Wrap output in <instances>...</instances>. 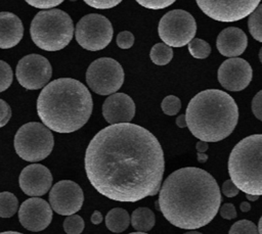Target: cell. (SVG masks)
<instances>
[{
  "mask_svg": "<svg viewBox=\"0 0 262 234\" xmlns=\"http://www.w3.org/2000/svg\"><path fill=\"white\" fill-rule=\"evenodd\" d=\"M122 65L110 57L95 59L87 68L86 83L89 88L99 95L116 93L124 83Z\"/></svg>",
  "mask_w": 262,
  "mask_h": 234,
  "instance_id": "cell-9",
  "label": "cell"
},
{
  "mask_svg": "<svg viewBox=\"0 0 262 234\" xmlns=\"http://www.w3.org/2000/svg\"><path fill=\"white\" fill-rule=\"evenodd\" d=\"M15 76L17 82L27 90L43 88L52 76V67L48 59L40 54H29L17 62Z\"/></svg>",
  "mask_w": 262,
  "mask_h": 234,
  "instance_id": "cell-11",
  "label": "cell"
},
{
  "mask_svg": "<svg viewBox=\"0 0 262 234\" xmlns=\"http://www.w3.org/2000/svg\"><path fill=\"white\" fill-rule=\"evenodd\" d=\"M85 171L101 195L120 202H136L156 195L165 172L164 151L156 136L131 123L110 125L89 142Z\"/></svg>",
  "mask_w": 262,
  "mask_h": 234,
  "instance_id": "cell-1",
  "label": "cell"
},
{
  "mask_svg": "<svg viewBox=\"0 0 262 234\" xmlns=\"http://www.w3.org/2000/svg\"><path fill=\"white\" fill-rule=\"evenodd\" d=\"M174 0H138L137 3L142 5L148 9H163L171 4H173Z\"/></svg>",
  "mask_w": 262,
  "mask_h": 234,
  "instance_id": "cell-31",
  "label": "cell"
},
{
  "mask_svg": "<svg viewBox=\"0 0 262 234\" xmlns=\"http://www.w3.org/2000/svg\"><path fill=\"white\" fill-rule=\"evenodd\" d=\"M186 127L204 142H218L228 137L238 122L234 99L218 89H207L194 95L185 110Z\"/></svg>",
  "mask_w": 262,
  "mask_h": 234,
  "instance_id": "cell-4",
  "label": "cell"
},
{
  "mask_svg": "<svg viewBox=\"0 0 262 234\" xmlns=\"http://www.w3.org/2000/svg\"><path fill=\"white\" fill-rule=\"evenodd\" d=\"M33 42L45 51H57L70 44L74 36V24L71 16L60 9L38 12L30 27Z\"/></svg>",
  "mask_w": 262,
  "mask_h": 234,
  "instance_id": "cell-6",
  "label": "cell"
},
{
  "mask_svg": "<svg viewBox=\"0 0 262 234\" xmlns=\"http://www.w3.org/2000/svg\"><path fill=\"white\" fill-rule=\"evenodd\" d=\"M222 192L226 197H234L238 194V189L235 187V185L231 182V180H226L222 184Z\"/></svg>",
  "mask_w": 262,
  "mask_h": 234,
  "instance_id": "cell-37",
  "label": "cell"
},
{
  "mask_svg": "<svg viewBox=\"0 0 262 234\" xmlns=\"http://www.w3.org/2000/svg\"><path fill=\"white\" fill-rule=\"evenodd\" d=\"M102 115L111 125L129 123L135 115V103L125 93H114L104 100Z\"/></svg>",
  "mask_w": 262,
  "mask_h": 234,
  "instance_id": "cell-17",
  "label": "cell"
},
{
  "mask_svg": "<svg viewBox=\"0 0 262 234\" xmlns=\"http://www.w3.org/2000/svg\"><path fill=\"white\" fill-rule=\"evenodd\" d=\"M84 227V220L79 215L68 216L63 221V230L67 234H81Z\"/></svg>",
  "mask_w": 262,
  "mask_h": 234,
  "instance_id": "cell-26",
  "label": "cell"
},
{
  "mask_svg": "<svg viewBox=\"0 0 262 234\" xmlns=\"http://www.w3.org/2000/svg\"><path fill=\"white\" fill-rule=\"evenodd\" d=\"M85 3L96 9H108V8L115 7L116 5L121 3V1L120 0H86Z\"/></svg>",
  "mask_w": 262,
  "mask_h": 234,
  "instance_id": "cell-32",
  "label": "cell"
},
{
  "mask_svg": "<svg viewBox=\"0 0 262 234\" xmlns=\"http://www.w3.org/2000/svg\"><path fill=\"white\" fill-rule=\"evenodd\" d=\"M93 109L90 91L72 78L56 79L47 84L37 99V113L43 125L57 133L81 129Z\"/></svg>",
  "mask_w": 262,
  "mask_h": 234,
  "instance_id": "cell-3",
  "label": "cell"
},
{
  "mask_svg": "<svg viewBox=\"0 0 262 234\" xmlns=\"http://www.w3.org/2000/svg\"><path fill=\"white\" fill-rule=\"evenodd\" d=\"M84 193L74 181L61 180L53 185L49 192V205L56 214L71 216L79 212L83 205Z\"/></svg>",
  "mask_w": 262,
  "mask_h": 234,
  "instance_id": "cell-13",
  "label": "cell"
},
{
  "mask_svg": "<svg viewBox=\"0 0 262 234\" xmlns=\"http://www.w3.org/2000/svg\"><path fill=\"white\" fill-rule=\"evenodd\" d=\"M129 234H147V233H142V232H133V233H129Z\"/></svg>",
  "mask_w": 262,
  "mask_h": 234,
  "instance_id": "cell-48",
  "label": "cell"
},
{
  "mask_svg": "<svg viewBox=\"0 0 262 234\" xmlns=\"http://www.w3.org/2000/svg\"><path fill=\"white\" fill-rule=\"evenodd\" d=\"M253 71L248 61L234 57L224 60L218 68L217 78L224 89L229 91H242L252 81Z\"/></svg>",
  "mask_w": 262,
  "mask_h": 234,
  "instance_id": "cell-14",
  "label": "cell"
},
{
  "mask_svg": "<svg viewBox=\"0 0 262 234\" xmlns=\"http://www.w3.org/2000/svg\"><path fill=\"white\" fill-rule=\"evenodd\" d=\"M113 26L103 15L90 13L84 15L76 25L75 37L78 44L90 51L105 48L113 39Z\"/></svg>",
  "mask_w": 262,
  "mask_h": 234,
  "instance_id": "cell-10",
  "label": "cell"
},
{
  "mask_svg": "<svg viewBox=\"0 0 262 234\" xmlns=\"http://www.w3.org/2000/svg\"><path fill=\"white\" fill-rule=\"evenodd\" d=\"M18 206L17 198L11 192H1L0 193V217L1 218H10L12 217Z\"/></svg>",
  "mask_w": 262,
  "mask_h": 234,
  "instance_id": "cell-23",
  "label": "cell"
},
{
  "mask_svg": "<svg viewBox=\"0 0 262 234\" xmlns=\"http://www.w3.org/2000/svg\"><path fill=\"white\" fill-rule=\"evenodd\" d=\"M195 148H196L198 152H201V153H205V152L208 150V148H209V145H208V143H207V142H204V141H199V142H196V144H195Z\"/></svg>",
  "mask_w": 262,
  "mask_h": 234,
  "instance_id": "cell-39",
  "label": "cell"
},
{
  "mask_svg": "<svg viewBox=\"0 0 262 234\" xmlns=\"http://www.w3.org/2000/svg\"><path fill=\"white\" fill-rule=\"evenodd\" d=\"M27 3L36 8L47 9V8H52L59 5L60 3H62V1L61 0H28Z\"/></svg>",
  "mask_w": 262,
  "mask_h": 234,
  "instance_id": "cell-33",
  "label": "cell"
},
{
  "mask_svg": "<svg viewBox=\"0 0 262 234\" xmlns=\"http://www.w3.org/2000/svg\"><path fill=\"white\" fill-rule=\"evenodd\" d=\"M161 108L167 115H175L181 108V101L175 95H168L163 99Z\"/></svg>",
  "mask_w": 262,
  "mask_h": 234,
  "instance_id": "cell-28",
  "label": "cell"
},
{
  "mask_svg": "<svg viewBox=\"0 0 262 234\" xmlns=\"http://www.w3.org/2000/svg\"><path fill=\"white\" fill-rule=\"evenodd\" d=\"M116 42L121 49H129L134 44V36L129 31H123L117 35Z\"/></svg>",
  "mask_w": 262,
  "mask_h": 234,
  "instance_id": "cell-30",
  "label": "cell"
},
{
  "mask_svg": "<svg viewBox=\"0 0 262 234\" xmlns=\"http://www.w3.org/2000/svg\"><path fill=\"white\" fill-rule=\"evenodd\" d=\"M184 234H203V233L198 232V231H188V232H186V233H184Z\"/></svg>",
  "mask_w": 262,
  "mask_h": 234,
  "instance_id": "cell-46",
  "label": "cell"
},
{
  "mask_svg": "<svg viewBox=\"0 0 262 234\" xmlns=\"http://www.w3.org/2000/svg\"><path fill=\"white\" fill-rule=\"evenodd\" d=\"M156 223L154 212L147 207H138L131 215L132 227L137 232H147L152 229Z\"/></svg>",
  "mask_w": 262,
  "mask_h": 234,
  "instance_id": "cell-21",
  "label": "cell"
},
{
  "mask_svg": "<svg viewBox=\"0 0 262 234\" xmlns=\"http://www.w3.org/2000/svg\"><path fill=\"white\" fill-rule=\"evenodd\" d=\"M0 234H23V233H19L16 231H5V232H1Z\"/></svg>",
  "mask_w": 262,
  "mask_h": 234,
  "instance_id": "cell-45",
  "label": "cell"
},
{
  "mask_svg": "<svg viewBox=\"0 0 262 234\" xmlns=\"http://www.w3.org/2000/svg\"><path fill=\"white\" fill-rule=\"evenodd\" d=\"M149 57L155 64L165 65L171 61L173 57V50L164 43H157L151 47Z\"/></svg>",
  "mask_w": 262,
  "mask_h": 234,
  "instance_id": "cell-22",
  "label": "cell"
},
{
  "mask_svg": "<svg viewBox=\"0 0 262 234\" xmlns=\"http://www.w3.org/2000/svg\"><path fill=\"white\" fill-rule=\"evenodd\" d=\"M219 209L220 216L225 220H232L236 217V210L232 203H224L223 205H221V207H219Z\"/></svg>",
  "mask_w": 262,
  "mask_h": 234,
  "instance_id": "cell-36",
  "label": "cell"
},
{
  "mask_svg": "<svg viewBox=\"0 0 262 234\" xmlns=\"http://www.w3.org/2000/svg\"><path fill=\"white\" fill-rule=\"evenodd\" d=\"M261 13L262 8L260 5L249 15L248 27L252 37L258 42H262V29H261Z\"/></svg>",
  "mask_w": 262,
  "mask_h": 234,
  "instance_id": "cell-25",
  "label": "cell"
},
{
  "mask_svg": "<svg viewBox=\"0 0 262 234\" xmlns=\"http://www.w3.org/2000/svg\"><path fill=\"white\" fill-rule=\"evenodd\" d=\"M176 125L179 128H185L186 127V122H185V115L180 114L176 118Z\"/></svg>",
  "mask_w": 262,
  "mask_h": 234,
  "instance_id": "cell-40",
  "label": "cell"
},
{
  "mask_svg": "<svg viewBox=\"0 0 262 234\" xmlns=\"http://www.w3.org/2000/svg\"><path fill=\"white\" fill-rule=\"evenodd\" d=\"M228 234H258L256 225L249 220H239L229 229Z\"/></svg>",
  "mask_w": 262,
  "mask_h": 234,
  "instance_id": "cell-27",
  "label": "cell"
},
{
  "mask_svg": "<svg viewBox=\"0 0 262 234\" xmlns=\"http://www.w3.org/2000/svg\"><path fill=\"white\" fill-rule=\"evenodd\" d=\"M239 208H241V210L243 213H247V212H249L251 209V204L248 201H243L241 203V205H239Z\"/></svg>",
  "mask_w": 262,
  "mask_h": 234,
  "instance_id": "cell-41",
  "label": "cell"
},
{
  "mask_svg": "<svg viewBox=\"0 0 262 234\" xmlns=\"http://www.w3.org/2000/svg\"><path fill=\"white\" fill-rule=\"evenodd\" d=\"M102 222V215L100 212L95 210L91 216V223L94 225H98Z\"/></svg>",
  "mask_w": 262,
  "mask_h": 234,
  "instance_id": "cell-38",
  "label": "cell"
},
{
  "mask_svg": "<svg viewBox=\"0 0 262 234\" xmlns=\"http://www.w3.org/2000/svg\"><path fill=\"white\" fill-rule=\"evenodd\" d=\"M190 55L198 59L207 58L211 53V46L203 39L194 38L187 44Z\"/></svg>",
  "mask_w": 262,
  "mask_h": 234,
  "instance_id": "cell-24",
  "label": "cell"
},
{
  "mask_svg": "<svg viewBox=\"0 0 262 234\" xmlns=\"http://www.w3.org/2000/svg\"><path fill=\"white\" fill-rule=\"evenodd\" d=\"M246 196H247V199H248V200H250V201H255V200H257V199L259 198V196H258V195H251V194H246Z\"/></svg>",
  "mask_w": 262,
  "mask_h": 234,
  "instance_id": "cell-43",
  "label": "cell"
},
{
  "mask_svg": "<svg viewBox=\"0 0 262 234\" xmlns=\"http://www.w3.org/2000/svg\"><path fill=\"white\" fill-rule=\"evenodd\" d=\"M158 33L164 44L169 47L187 45L196 33L194 17L182 9L168 11L159 21Z\"/></svg>",
  "mask_w": 262,
  "mask_h": 234,
  "instance_id": "cell-8",
  "label": "cell"
},
{
  "mask_svg": "<svg viewBox=\"0 0 262 234\" xmlns=\"http://www.w3.org/2000/svg\"><path fill=\"white\" fill-rule=\"evenodd\" d=\"M262 219L259 220V223H258V227H257V231H258V234H262Z\"/></svg>",
  "mask_w": 262,
  "mask_h": 234,
  "instance_id": "cell-44",
  "label": "cell"
},
{
  "mask_svg": "<svg viewBox=\"0 0 262 234\" xmlns=\"http://www.w3.org/2000/svg\"><path fill=\"white\" fill-rule=\"evenodd\" d=\"M54 139L51 131L43 124L31 122L23 125L14 136V149L27 161H39L52 151Z\"/></svg>",
  "mask_w": 262,
  "mask_h": 234,
  "instance_id": "cell-7",
  "label": "cell"
},
{
  "mask_svg": "<svg viewBox=\"0 0 262 234\" xmlns=\"http://www.w3.org/2000/svg\"><path fill=\"white\" fill-rule=\"evenodd\" d=\"M18 220L27 230L39 232L46 229L51 223L52 209L46 200L32 197L20 204Z\"/></svg>",
  "mask_w": 262,
  "mask_h": 234,
  "instance_id": "cell-15",
  "label": "cell"
},
{
  "mask_svg": "<svg viewBox=\"0 0 262 234\" xmlns=\"http://www.w3.org/2000/svg\"><path fill=\"white\" fill-rule=\"evenodd\" d=\"M24 36V26L19 17L11 12H0V48L9 49L19 43Z\"/></svg>",
  "mask_w": 262,
  "mask_h": 234,
  "instance_id": "cell-19",
  "label": "cell"
},
{
  "mask_svg": "<svg viewBox=\"0 0 262 234\" xmlns=\"http://www.w3.org/2000/svg\"><path fill=\"white\" fill-rule=\"evenodd\" d=\"M11 118V108L8 103L0 99V128L4 127Z\"/></svg>",
  "mask_w": 262,
  "mask_h": 234,
  "instance_id": "cell-34",
  "label": "cell"
},
{
  "mask_svg": "<svg viewBox=\"0 0 262 234\" xmlns=\"http://www.w3.org/2000/svg\"><path fill=\"white\" fill-rule=\"evenodd\" d=\"M18 184L25 194L33 197L41 196L50 189L52 175L49 169L43 165H29L20 172Z\"/></svg>",
  "mask_w": 262,
  "mask_h": 234,
  "instance_id": "cell-16",
  "label": "cell"
},
{
  "mask_svg": "<svg viewBox=\"0 0 262 234\" xmlns=\"http://www.w3.org/2000/svg\"><path fill=\"white\" fill-rule=\"evenodd\" d=\"M155 206H156V208L159 210V202H158V200L155 202Z\"/></svg>",
  "mask_w": 262,
  "mask_h": 234,
  "instance_id": "cell-47",
  "label": "cell"
},
{
  "mask_svg": "<svg viewBox=\"0 0 262 234\" xmlns=\"http://www.w3.org/2000/svg\"><path fill=\"white\" fill-rule=\"evenodd\" d=\"M130 224V216L128 212L121 207L111 209L105 216V226L114 233L125 231Z\"/></svg>",
  "mask_w": 262,
  "mask_h": 234,
  "instance_id": "cell-20",
  "label": "cell"
},
{
  "mask_svg": "<svg viewBox=\"0 0 262 234\" xmlns=\"http://www.w3.org/2000/svg\"><path fill=\"white\" fill-rule=\"evenodd\" d=\"M262 135L254 134L241 140L228 157V174L231 182L246 194H262L261 176Z\"/></svg>",
  "mask_w": 262,
  "mask_h": 234,
  "instance_id": "cell-5",
  "label": "cell"
},
{
  "mask_svg": "<svg viewBox=\"0 0 262 234\" xmlns=\"http://www.w3.org/2000/svg\"><path fill=\"white\" fill-rule=\"evenodd\" d=\"M12 80L13 73L10 65L5 61L0 60V92L8 89L12 83Z\"/></svg>",
  "mask_w": 262,
  "mask_h": 234,
  "instance_id": "cell-29",
  "label": "cell"
},
{
  "mask_svg": "<svg viewBox=\"0 0 262 234\" xmlns=\"http://www.w3.org/2000/svg\"><path fill=\"white\" fill-rule=\"evenodd\" d=\"M248 46L246 33L235 27H228L222 30L216 40V47L223 56L234 58L244 53Z\"/></svg>",
  "mask_w": 262,
  "mask_h": 234,
  "instance_id": "cell-18",
  "label": "cell"
},
{
  "mask_svg": "<svg viewBox=\"0 0 262 234\" xmlns=\"http://www.w3.org/2000/svg\"><path fill=\"white\" fill-rule=\"evenodd\" d=\"M208 160V155L206 153H201V152H198V161L201 162V163H204Z\"/></svg>",
  "mask_w": 262,
  "mask_h": 234,
  "instance_id": "cell-42",
  "label": "cell"
},
{
  "mask_svg": "<svg viewBox=\"0 0 262 234\" xmlns=\"http://www.w3.org/2000/svg\"><path fill=\"white\" fill-rule=\"evenodd\" d=\"M262 91H259L252 100V111L254 115L261 121L262 120Z\"/></svg>",
  "mask_w": 262,
  "mask_h": 234,
  "instance_id": "cell-35",
  "label": "cell"
},
{
  "mask_svg": "<svg viewBox=\"0 0 262 234\" xmlns=\"http://www.w3.org/2000/svg\"><path fill=\"white\" fill-rule=\"evenodd\" d=\"M200 9L209 17L222 21L231 22L249 16L260 4V0L244 1H208L196 0Z\"/></svg>",
  "mask_w": 262,
  "mask_h": 234,
  "instance_id": "cell-12",
  "label": "cell"
},
{
  "mask_svg": "<svg viewBox=\"0 0 262 234\" xmlns=\"http://www.w3.org/2000/svg\"><path fill=\"white\" fill-rule=\"evenodd\" d=\"M222 196L214 177L207 171L186 167L174 171L159 190V210L173 226L194 230L208 225L217 215Z\"/></svg>",
  "mask_w": 262,
  "mask_h": 234,
  "instance_id": "cell-2",
  "label": "cell"
}]
</instances>
